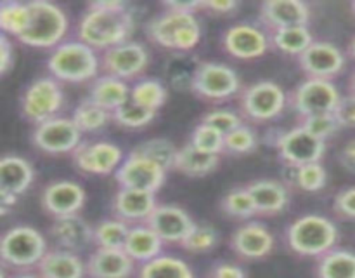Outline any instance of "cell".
I'll list each match as a JSON object with an SVG mask.
<instances>
[{
  "mask_svg": "<svg viewBox=\"0 0 355 278\" xmlns=\"http://www.w3.org/2000/svg\"><path fill=\"white\" fill-rule=\"evenodd\" d=\"M156 207H158V202H156L155 193H148V191L118 188L116 195L113 197L114 215L130 226L148 221Z\"/></svg>",
  "mask_w": 355,
  "mask_h": 278,
  "instance_id": "7402d4cb",
  "label": "cell"
},
{
  "mask_svg": "<svg viewBox=\"0 0 355 278\" xmlns=\"http://www.w3.org/2000/svg\"><path fill=\"white\" fill-rule=\"evenodd\" d=\"M350 92L355 94V73L352 75V79H350Z\"/></svg>",
  "mask_w": 355,
  "mask_h": 278,
  "instance_id": "9f6ffc18",
  "label": "cell"
},
{
  "mask_svg": "<svg viewBox=\"0 0 355 278\" xmlns=\"http://www.w3.org/2000/svg\"><path fill=\"white\" fill-rule=\"evenodd\" d=\"M49 233L55 240L59 249L71 250L76 254L94 243V226H90L80 214L54 218Z\"/></svg>",
  "mask_w": 355,
  "mask_h": 278,
  "instance_id": "603a6c76",
  "label": "cell"
},
{
  "mask_svg": "<svg viewBox=\"0 0 355 278\" xmlns=\"http://www.w3.org/2000/svg\"><path fill=\"white\" fill-rule=\"evenodd\" d=\"M349 54L355 59V37L350 40V44H349Z\"/></svg>",
  "mask_w": 355,
  "mask_h": 278,
  "instance_id": "11a10c76",
  "label": "cell"
},
{
  "mask_svg": "<svg viewBox=\"0 0 355 278\" xmlns=\"http://www.w3.org/2000/svg\"><path fill=\"white\" fill-rule=\"evenodd\" d=\"M14 65V45L7 35H0V75L9 73Z\"/></svg>",
  "mask_w": 355,
  "mask_h": 278,
  "instance_id": "681fc988",
  "label": "cell"
},
{
  "mask_svg": "<svg viewBox=\"0 0 355 278\" xmlns=\"http://www.w3.org/2000/svg\"><path fill=\"white\" fill-rule=\"evenodd\" d=\"M336 117V120L340 122L342 127L347 129H355V94H347L342 96L338 106L333 111Z\"/></svg>",
  "mask_w": 355,
  "mask_h": 278,
  "instance_id": "c3c4849f",
  "label": "cell"
},
{
  "mask_svg": "<svg viewBox=\"0 0 355 278\" xmlns=\"http://www.w3.org/2000/svg\"><path fill=\"white\" fill-rule=\"evenodd\" d=\"M260 23L267 31L283 28L307 26L311 21V9L300 0H266L260 3Z\"/></svg>",
  "mask_w": 355,
  "mask_h": 278,
  "instance_id": "ffe728a7",
  "label": "cell"
},
{
  "mask_svg": "<svg viewBox=\"0 0 355 278\" xmlns=\"http://www.w3.org/2000/svg\"><path fill=\"white\" fill-rule=\"evenodd\" d=\"M189 142L196 146L198 149L211 155H222L225 153V136L218 132L217 129L210 127L207 124H198L194 131L191 132Z\"/></svg>",
  "mask_w": 355,
  "mask_h": 278,
  "instance_id": "60d3db41",
  "label": "cell"
},
{
  "mask_svg": "<svg viewBox=\"0 0 355 278\" xmlns=\"http://www.w3.org/2000/svg\"><path fill=\"white\" fill-rule=\"evenodd\" d=\"M30 24L17 42L37 49H55L68 33V16L55 3L31 0Z\"/></svg>",
  "mask_w": 355,
  "mask_h": 278,
  "instance_id": "5b68a950",
  "label": "cell"
},
{
  "mask_svg": "<svg viewBox=\"0 0 355 278\" xmlns=\"http://www.w3.org/2000/svg\"><path fill=\"white\" fill-rule=\"evenodd\" d=\"M163 245H165V242L156 235L155 229L142 222V224L130 226L123 250L135 263L144 264L155 257L162 256Z\"/></svg>",
  "mask_w": 355,
  "mask_h": 278,
  "instance_id": "83f0119b",
  "label": "cell"
},
{
  "mask_svg": "<svg viewBox=\"0 0 355 278\" xmlns=\"http://www.w3.org/2000/svg\"><path fill=\"white\" fill-rule=\"evenodd\" d=\"M318 278H355V252L347 249H331L315 264Z\"/></svg>",
  "mask_w": 355,
  "mask_h": 278,
  "instance_id": "4dcf8cb0",
  "label": "cell"
},
{
  "mask_svg": "<svg viewBox=\"0 0 355 278\" xmlns=\"http://www.w3.org/2000/svg\"><path fill=\"white\" fill-rule=\"evenodd\" d=\"M156 117V111L148 110V108L139 106L132 99L127 103L121 104L118 110L113 111V122L118 124L120 127L125 129H142L148 124H151Z\"/></svg>",
  "mask_w": 355,
  "mask_h": 278,
  "instance_id": "ab89813d",
  "label": "cell"
},
{
  "mask_svg": "<svg viewBox=\"0 0 355 278\" xmlns=\"http://www.w3.org/2000/svg\"><path fill=\"white\" fill-rule=\"evenodd\" d=\"M257 207V215H276L290 205V190L277 179H257L246 184Z\"/></svg>",
  "mask_w": 355,
  "mask_h": 278,
  "instance_id": "d4e9b609",
  "label": "cell"
},
{
  "mask_svg": "<svg viewBox=\"0 0 355 278\" xmlns=\"http://www.w3.org/2000/svg\"><path fill=\"white\" fill-rule=\"evenodd\" d=\"M47 70L59 82L82 83L96 80L101 70V56L96 49L80 40H64L52 49Z\"/></svg>",
  "mask_w": 355,
  "mask_h": 278,
  "instance_id": "7a4b0ae2",
  "label": "cell"
},
{
  "mask_svg": "<svg viewBox=\"0 0 355 278\" xmlns=\"http://www.w3.org/2000/svg\"><path fill=\"white\" fill-rule=\"evenodd\" d=\"M76 169L83 174L107 176L123 163V149L110 141L82 142L71 153Z\"/></svg>",
  "mask_w": 355,
  "mask_h": 278,
  "instance_id": "2e32d148",
  "label": "cell"
},
{
  "mask_svg": "<svg viewBox=\"0 0 355 278\" xmlns=\"http://www.w3.org/2000/svg\"><path fill=\"white\" fill-rule=\"evenodd\" d=\"M276 148L279 152V158L286 165L302 167L324 158L326 141L312 136L302 125H297L277 136Z\"/></svg>",
  "mask_w": 355,
  "mask_h": 278,
  "instance_id": "7c38bea8",
  "label": "cell"
},
{
  "mask_svg": "<svg viewBox=\"0 0 355 278\" xmlns=\"http://www.w3.org/2000/svg\"><path fill=\"white\" fill-rule=\"evenodd\" d=\"M298 125H302L305 131H309L312 136L322 139V141H328L329 138H333L342 129L335 113H315L300 117L298 118Z\"/></svg>",
  "mask_w": 355,
  "mask_h": 278,
  "instance_id": "b9f144b4",
  "label": "cell"
},
{
  "mask_svg": "<svg viewBox=\"0 0 355 278\" xmlns=\"http://www.w3.org/2000/svg\"><path fill=\"white\" fill-rule=\"evenodd\" d=\"M166 97H168L166 87L156 79L137 80L130 87V99L151 111H158L166 103Z\"/></svg>",
  "mask_w": 355,
  "mask_h": 278,
  "instance_id": "8d00e7d4",
  "label": "cell"
},
{
  "mask_svg": "<svg viewBox=\"0 0 355 278\" xmlns=\"http://www.w3.org/2000/svg\"><path fill=\"white\" fill-rule=\"evenodd\" d=\"M134 14L121 0H96L90 2L76 24V37L96 51L128 42L134 31Z\"/></svg>",
  "mask_w": 355,
  "mask_h": 278,
  "instance_id": "6da1fadb",
  "label": "cell"
},
{
  "mask_svg": "<svg viewBox=\"0 0 355 278\" xmlns=\"http://www.w3.org/2000/svg\"><path fill=\"white\" fill-rule=\"evenodd\" d=\"M85 190L75 181L59 179L52 181L44 188L40 197L42 207L52 218L78 214L80 208L85 205Z\"/></svg>",
  "mask_w": 355,
  "mask_h": 278,
  "instance_id": "d6986e66",
  "label": "cell"
},
{
  "mask_svg": "<svg viewBox=\"0 0 355 278\" xmlns=\"http://www.w3.org/2000/svg\"><path fill=\"white\" fill-rule=\"evenodd\" d=\"M201 124H207L210 127L217 129L218 132H222L224 136H227L229 132H232L234 129L241 127L243 118L241 115H238L232 110H211L207 111L201 118Z\"/></svg>",
  "mask_w": 355,
  "mask_h": 278,
  "instance_id": "bcb514c9",
  "label": "cell"
},
{
  "mask_svg": "<svg viewBox=\"0 0 355 278\" xmlns=\"http://www.w3.org/2000/svg\"><path fill=\"white\" fill-rule=\"evenodd\" d=\"M210 278H246V273L238 264L217 263L211 268Z\"/></svg>",
  "mask_w": 355,
  "mask_h": 278,
  "instance_id": "f907efd6",
  "label": "cell"
},
{
  "mask_svg": "<svg viewBox=\"0 0 355 278\" xmlns=\"http://www.w3.org/2000/svg\"><path fill=\"white\" fill-rule=\"evenodd\" d=\"M62 104H64V92L54 76H40L35 79L24 89L21 96V113L30 124L40 125L51 118L59 117Z\"/></svg>",
  "mask_w": 355,
  "mask_h": 278,
  "instance_id": "ba28073f",
  "label": "cell"
},
{
  "mask_svg": "<svg viewBox=\"0 0 355 278\" xmlns=\"http://www.w3.org/2000/svg\"><path fill=\"white\" fill-rule=\"evenodd\" d=\"M35 179L33 165L19 155H3L0 160V193L19 197Z\"/></svg>",
  "mask_w": 355,
  "mask_h": 278,
  "instance_id": "4316f807",
  "label": "cell"
},
{
  "mask_svg": "<svg viewBox=\"0 0 355 278\" xmlns=\"http://www.w3.org/2000/svg\"><path fill=\"white\" fill-rule=\"evenodd\" d=\"M286 104V92L272 80H259L239 92V110L250 122L274 120L283 113Z\"/></svg>",
  "mask_w": 355,
  "mask_h": 278,
  "instance_id": "9c48e42d",
  "label": "cell"
},
{
  "mask_svg": "<svg viewBox=\"0 0 355 278\" xmlns=\"http://www.w3.org/2000/svg\"><path fill=\"white\" fill-rule=\"evenodd\" d=\"M89 99L113 113L130 99V87L125 80L116 79V76L101 75L90 83Z\"/></svg>",
  "mask_w": 355,
  "mask_h": 278,
  "instance_id": "f1b7e54d",
  "label": "cell"
},
{
  "mask_svg": "<svg viewBox=\"0 0 355 278\" xmlns=\"http://www.w3.org/2000/svg\"><path fill=\"white\" fill-rule=\"evenodd\" d=\"M135 278H194V273L186 261L162 254L141 264V270Z\"/></svg>",
  "mask_w": 355,
  "mask_h": 278,
  "instance_id": "d6a6232c",
  "label": "cell"
},
{
  "mask_svg": "<svg viewBox=\"0 0 355 278\" xmlns=\"http://www.w3.org/2000/svg\"><path fill=\"white\" fill-rule=\"evenodd\" d=\"M342 94L333 80L305 79L288 97V104L298 113V118L315 113H333Z\"/></svg>",
  "mask_w": 355,
  "mask_h": 278,
  "instance_id": "30bf717a",
  "label": "cell"
},
{
  "mask_svg": "<svg viewBox=\"0 0 355 278\" xmlns=\"http://www.w3.org/2000/svg\"><path fill=\"white\" fill-rule=\"evenodd\" d=\"M30 3L17 0H3L0 3V28L7 37L19 38L30 24Z\"/></svg>",
  "mask_w": 355,
  "mask_h": 278,
  "instance_id": "836d02e7",
  "label": "cell"
},
{
  "mask_svg": "<svg viewBox=\"0 0 355 278\" xmlns=\"http://www.w3.org/2000/svg\"><path fill=\"white\" fill-rule=\"evenodd\" d=\"M231 249L243 259H263L274 249V235L260 222H246L231 236Z\"/></svg>",
  "mask_w": 355,
  "mask_h": 278,
  "instance_id": "44dd1931",
  "label": "cell"
},
{
  "mask_svg": "<svg viewBox=\"0 0 355 278\" xmlns=\"http://www.w3.org/2000/svg\"><path fill=\"white\" fill-rule=\"evenodd\" d=\"M71 118L76 124V127L82 132H96L106 127L110 122H113V113L104 110L99 104L92 103V101L87 97V99L80 101V103L76 104V108L73 110Z\"/></svg>",
  "mask_w": 355,
  "mask_h": 278,
  "instance_id": "e575fe53",
  "label": "cell"
},
{
  "mask_svg": "<svg viewBox=\"0 0 355 278\" xmlns=\"http://www.w3.org/2000/svg\"><path fill=\"white\" fill-rule=\"evenodd\" d=\"M89 278H130L135 261L123 249H97L85 261Z\"/></svg>",
  "mask_w": 355,
  "mask_h": 278,
  "instance_id": "cb8c5ba5",
  "label": "cell"
},
{
  "mask_svg": "<svg viewBox=\"0 0 355 278\" xmlns=\"http://www.w3.org/2000/svg\"><path fill=\"white\" fill-rule=\"evenodd\" d=\"M114 177H116L120 188L156 193L165 183L166 170L156 162H153L151 158H148V156L135 153L132 149L125 156L123 163L118 167Z\"/></svg>",
  "mask_w": 355,
  "mask_h": 278,
  "instance_id": "4fadbf2b",
  "label": "cell"
},
{
  "mask_svg": "<svg viewBox=\"0 0 355 278\" xmlns=\"http://www.w3.org/2000/svg\"><path fill=\"white\" fill-rule=\"evenodd\" d=\"M151 42L172 51H193L201 40V26L194 13L165 9L146 23Z\"/></svg>",
  "mask_w": 355,
  "mask_h": 278,
  "instance_id": "3957f363",
  "label": "cell"
},
{
  "mask_svg": "<svg viewBox=\"0 0 355 278\" xmlns=\"http://www.w3.org/2000/svg\"><path fill=\"white\" fill-rule=\"evenodd\" d=\"M326 183H328V172L321 162L297 167V186L302 191L315 193V191H321Z\"/></svg>",
  "mask_w": 355,
  "mask_h": 278,
  "instance_id": "f6af8a7d",
  "label": "cell"
},
{
  "mask_svg": "<svg viewBox=\"0 0 355 278\" xmlns=\"http://www.w3.org/2000/svg\"><path fill=\"white\" fill-rule=\"evenodd\" d=\"M338 242V228L331 219L319 214H305L295 219L286 229V243L295 254L321 257Z\"/></svg>",
  "mask_w": 355,
  "mask_h": 278,
  "instance_id": "277c9868",
  "label": "cell"
},
{
  "mask_svg": "<svg viewBox=\"0 0 355 278\" xmlns=\"http://www.w3.org/2000/svg\"><path fill=\"white\" fill-rule=\"evenodd\" d=\"M238 7L239 3L234 0H201V10L214 14H232Z\"/></svg>",
  "mask_w": 355,
  "mask_h": 278,
  "instance_id": "816d5d0a",
  "label": "cell"
},
{
  "mask_svg": "<svg viewBox=\"0 0 355 278\" xmlns=\"http://www.w3.org/2000/svg\"><path fill=\"white\" fill-rule=\"evenodd\" d=\"M47 250V242L38 229L17 224L3 233L0 243V259L6 268L24 271L37 268Z\"/></svg>",
  "mask_w": 355,
  "mask_h": 278,
  "instance_id": "8992f818",
  "label": "cell"
},
{
  "mask_svg": "<svg viewBox=\"0 0 355 278\" xmlns=\"http://www.w3.org/2000/svg\"><path fill=\"white\" fill-rule=\"evenodd\" d=\"M191 90L198 97L210 103H220L241 92L238 73L224 63L203 61L194 68Z\"/></svg>",
  "mask_w": 355,
  "mask_h": 278,
  "instance_id": "52a82bcc",
  "label": "cell"
},
{
  "mask_svg": "<svg viewBox=\"0 0 355 278\" xmlns=\"http://www.w3.org/2000/svg\"><path fill=\"white\" fill-rule=\"evenodd\" d=\"M270 45L276 51L283 52L286 56H298L304 54L312 44H314V37H312L309 26H293V28H283V30L270 31Z\"/></svg>",
  "mask_w": 355,
  "mask_h": 278,
  "instance_id": "1f68e13d",
  "label": "cell"
},
{
  "mask_svg": "<svg viewBox=\"0 0 355 278\" xmlns=\"http://www.w3.org/2000/svg\"><path fill=\"white\" fill-rule=\"evenodd\" d=\"M218 163H220V155L205 153L198 149L196 146L191 145V142H186L177 152L173 170L189 177H205L214 172Z\"/></svg>",
  "mask_w": 355,
  "mask_h": 278,
  "instance_id": "f546056e",
  "label": "cell"
},
{
  "mask_svg": "<svg viewBox=\"0 0 355 278\" xmlns=\"http://www.w3.org/2000/svg\"><path fill=\"white\" fill-rule=\"evenodd\" d=\"M2 278H7L6 275H2ZM10 278H42L38 273H19V275H14Z\"/></svg>",
  "mask_w": 355,
  "mask_h": 278,
  "instance_id": "db71d44e",
  "label": "cell"
},
{
  "mask_svg": "<svg viewBox=\"0 0 355 278\" xmlns=\"http://www.w3.org/2000/svg\"><path fill=\"white\" fill-rule=\"evenodd\" d=\"M333 208L343 219H355V186L338 191L333 202Z\"/></svg>",
  "mask_w": 355,
  "mask_h": 278,
  "instance_id": "7dc6e473",
  "label": "cell"
},
{
  "mask_svg": "<svg viewBox=\"0 0 355 278\" xmlns=\"http://www.w3.org/2000/svg\"><path fill=\"white\" fill-rule=\"evenodd\" d=\"M130 224L121 219H104L94 226V245L97 249H123Z\"/></svg>",
  "mask_w": 355,
  "mask_h": 278,
  "instance_id": "d590c367",
  "label": "cell"
},
{
  "mask_svg": "<svg viewBox=\"0 0 355 278\" xmlns=\"http://www.w3.org/2000/svg\"><path fill=\"white\" fill-rule=\"evenodd\" d=\"M42 278H83L87 275L85 263L76 252L64 249L47 250L35 268Z\"/></svg>",
  "mask_w": 355,
  "mask_h": 278,
  "instance_id": "484cf974",
  "label": "cell"
},
{
  "mask_svg": "<svg viewBox=\"0 0 355 278\" xmlns=\"http://www.w3.org/2000/svg\"><path fill=\"white\" fill-rule=\"evenodd\" d=\"M149 228L156 231V235L165 243H179L193 231L196 222L189 215V212L180 205L158 204L146 221Z\"/></svg>",
  "mask_w": 355,
  "mask_h": 278,
  "instance_id": "ac0fdd59",
  "label": "cell"
},
{
  "mask_svg": "<svg viewBox=\"0 0 355 278\" xmlns=\"http://www.w3.org/2000/svg\"><path fill=\"white\" fill-rule=\"evenodd\" d=\"M149 65V52L139 42H123L101 54V70L104 75L120 80H134L146 72Z\"/></svg>",
  "mask_w": 355,
  "mask_h": 278,
  "instance_id": "5bb4252c",
  "label": "cell"
},
{
  "mask_svg": "<svg viewBox=\"0 0 355 278\" xmlns=\"http://www.w3.org/2000/svg\"><path fill=\"white\" fill-rule=\"evenodd\" d=\"M218 242V235L211 226H201L196 224L193 228V231L186 236V238L180 242L186 252L191 254H205L210 252L211 249H215Z\"/></svg>",
  "mask_w": 355,
  "mask_h": 278,
  "instance_id": "7bdbcfd3",
  "label": "cell"
},
{
  "mask_svg": "<svg viewBox=\"0 0 355 278\" xmlns=\"http://www.w3.org/2000/svg\"><path fill=\"white\" fill-rule=\"evenodd\" d=\"M298 66L307 79L333 80L345 68V54L331 42L315 40L307 51L297 58Z\"/></svg>",
  "mask_w": 355,
  "mask_h": 278,
  "instance_id": "e0dca14e",
  "label": "cell"
},
{
  "mask_svg": "<svg viewBox=\"0 0 355 278\" xmlns=\"http://www.w3.org/2000/svg\"><path fill=\"white\" fill-rule=\"evenodd\" d=\"M82 134L73 118L54 117L44 124L35 125L31 141L47 155H64L73 153L82 145Z\"/></svg>",
  "mask_w": 355,
  "mask_h": 278,
  "instance_id": "8fae6325",
  "label": "cell"
},
{
  "mask_svg": "<svg viewBox=\"0 0 355 278\" xmlns=\"http://www.w3.org/2000/svg\"><path fill=\"white\" fill-rule=\"evenodd\" d=\"M257 146H259L257 132L246 124H243L241 127L234 129V131L225 136V153L248 155V153L255 152Z\"/></svg>",
  "mask_w": 355,
  "mask_h": 278,
  "instance_id": "ee69618b",
  "label": "cell"
},
{
  "mask_svg": "<svg viewBox=\"0 0 355 278\" xmlns=\"http://www.w3.org/2000/svg\"><path fill=\"white\" fill-rule=\"evenodd\" d=\"M222 45L225 52L236 59L262 58L272 47L269 31L250 23H238L229 26L222 35Z\"/></svg>",
  "mask_w": 355,
  "mask_h": 278,
  "instance_id": "9a60e30c",
  "label": "cell"
},
{
  "mask_svg": "<svg viewBox=\"0 0 355 278\" xmlns=\"http://www.w3.org/2000/svg\"><path fill=\"white\" fill-rule=\"evenodd\" d=\"M134 152L148 156V158H151L153 162L162 165L163 169L168 172L170 169H173V163H175V156L179 148L166 138H153L141 142L139 146H135Z\"/></svg>",
  "mask_w": 355,
  "mask_h": 278,
  "instance_id": "74e56055",
  "label": "cell"
},
{
  "mask_svg": "<svg viewBox=\"0 0 355 278\" xmlns=\"http://www.w3.org/2000/svg\"><path fill=\"white\" fill-rule=\"evenodd\" d=\"M350 9H352V13L355 14V0H354V2H352V3H350Z\"/></svg>",
  "mask_w": 355,
  "mask_h": 278,
  "instance_id": "6f0895ef",
  "label": "cell"
},
{
  "mask_svg": "<svg viewBox=\"0 0 355 278\" xmlns=\"http://www.w3.org/2000/svg\"><path fill=\"white\" fill-rule=\"evenodd\" d=\"M340 163L345 167V170L355 174V139L347 142L340 152Z\"/></svg>",
  "mask_w": 355,
  "mask_h": 278,
  "instance_id": "f5cc1de1",
  "label": "cell"
},
{
  "mask_svg": "<svg viewBox=\"0 0 355 278\" xmlns=\"http://www.w3.org/2000/svg\"><path fill=\"white\" fill-rule=\"evenodd\" d=\"M222 211L234 219H250L257 215L255 202L250 195L248 188L238 186L229 190L220 202Z\"/></svg>",
  "mask_w": 355,
  "mask_h": 278,
  "instance_id": "f35d334b",
  "label": "cell"
}]
</instances>
